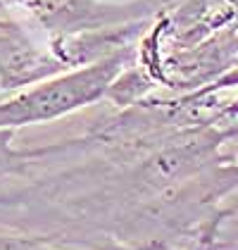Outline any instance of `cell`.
<instances>
[{
	"mask_svg": "<svg viewBox=\"0 0 238 250\" xmlns=\"http://www.w3.org/2000/svg\"><path fill=\"white\" fill-rule=\"evenodd\" d=\"M121 64L124 53H115L72 74L45 79L31 88H20L15 96L0 100V131L50 122L98 100L112 86Z\"/></svg>",
	"mask_w": 238,
	"mask_h": 250,
	"instance_id": "cell-1",
	"label": "cell"
},
{
	"mask_svg": "<svg viewBox=\"0 0 238 250\" xmlns=\"http://www.w3.org/2000/svg\"><path fill=\"white\" fill-rule=\"evenodd\" d=\"M55 69L58 67H50V62L29 43L20 26L0 20V88L20 91Z\"/></svg>",
	"mask_w": 238,
	"mask_h": 250,
	"instance_id": "cell-2",
	"label": "cell"
},
{
	"mask_svg": "<svg viewBox=\"0 0 238 250\" xmlns=\"http://www.w3.org/2000/svg\"><path fill=\"white\" fill-rule=\"evenodd\" d=\"M0 250H45L40 243L17 236H0Z\"/></svg>",
	"mask_w": 238,
	"mask_h": 250,
	"instance_id": "cell-3",
	"label": "cell"
}]
</instances>
